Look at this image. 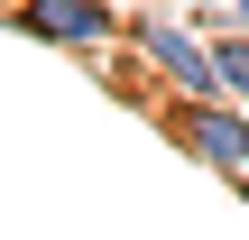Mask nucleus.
Here are the masks:
<instances>
[{"mask_svg":"<svg viewBox=\"0 0 249 240\" xmlns=\"http://www.w3.org/2000/svg\"><path fill=\"white\" fill-rule=\"evenodd\" d=\"M120 46H129L166 92H222V74H213V37H203V18H185V9H129Z\"/></svg>","mask_w":249,"mask_h":240,"instance_id":"f257e3e1","label":"nucleus"},{"mask_svg":"<svg viewBox=\"0 0 249 240\" xmlns=\"http://www.w3.org/2000/svg\"><path fill=\"white\" fill-rule=\"evenodd\" d=\"M148 111L213 176H249V102H231V92H176V102H148Z\"/></svg>","mask_w":249,"mask_h":240,"instance_id":"f03ea898","label":"nucleus"},{"mask_svg":"<svg viewBox=\"0 0 249 240\" xmlns=\"http://www.w3.org/2000/svg\"><path fill=\"white\" fill-rule=\"evenodd\" d=\"M0 18L18 37H46V46H74V55H111V37L129 28L120 0H0Z\"/></svg>","mask_w":249,"mask_h":240,"instance_id":"7ed1b4c3","label":"nucleus"},{"mask_svg":"<svg viewBox=\"0 0 249 240\" xmlns=\"http://www.w3.org/2000/svg\"><path fill=\"white\" fill-rule=\"evenodd\" d=\"M203 37H213V74H222V92H231V102H249V28L203 18Z\"/></svg>","mask_w":249,"mask_h":240,"instance_id":"20e7f679","label":"nucleus"},{"mask_svg":"<svg viewBox=\"0 0 249 240\" xmlns=\"http://www.w3.org/2000/svg\"><path fill=\"white\" fill-rule=\"evenodd\" d=\"M185 9H194V18H222V9H231V0H185Z\"/></svg>","mask_w":249,"mask_h":240,"instance_id":"39448f33","label":"nucleus"}]
</instances>
